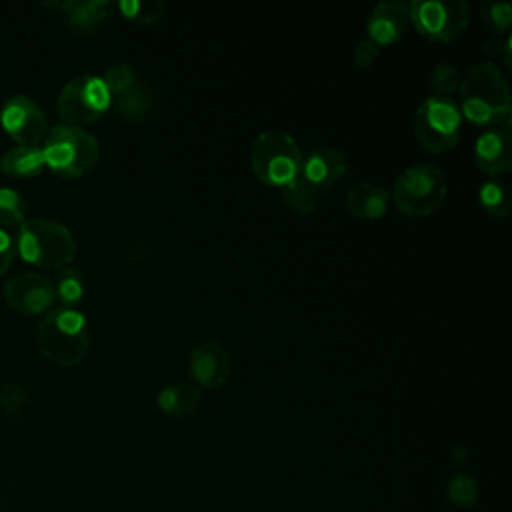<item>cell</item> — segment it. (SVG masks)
I'll return each mask as SVG.
<instances>
[{"mask_svg": "<svg viewBox=\"0 0 512 512\" xmlns=\"http://www.w3.org/2000/svg\"><path fill=\"white\" fill-rule=\"evenodd\" d=\"M482 18L492 32H506L512 22V6L504 0H488L482 4Z\"/></svg>", "mask_w": 512, "mask_h": 512, "instance_id": "obj_28", "label": "cell"}, {"mask_svg": "<svg viewBox=\"0 0 512 512\" xmlns=\"http://www.w3.org/2000/svg\"><path fill=\"white\" fill-rule=\"evenodd\" d=\"M40 148L46 166L68 178H78L90 172L100 156L98 140L84 128L70 124L50 128Z\"/></svg>", "mask_w": 512, "mask_h": 512, "instance_id": "obj_3", "label": "cell"}, {"mask_svg": "<svg viewBox=\"0 0 512 512\" xmlns=\"http://www.w3.org/2000/svg\"><path fill=\"white\" fill-rule=\"evenodd\" d=\"M474 162L486 176L494 178L512 168V130L510 124L484 128L474 144Z\"/></svg>", "mask_w": 512, "mask_h": 512, "instance_id": "obj_12", "label": "cell"}, {"mask_svg": "<svg viewBox=\"0 0 512 512\" xmlns=\"http://www.w3.org/2000/svg\"><path fill=\"white\" fill-rule=\"evenodd\" d=\"M156 402L164 414L172 418H184L194 414L200 406V390L196 384L190 382L168 384L158 392Z\"/></svg>", "mask_w": 512, "mask_h": 512, "instance_id": "obj_17", "label": "cell"}, {"mask_svg": "<svg viewBox=\"0 0 512 512\" xmlns=\"http://www.w3.org/2000/svg\"><path fill=\"white\" fill-rule=\"evenodd\" d=\"M378 54H380V46L374 44L370 38H366V40H360V42L356 44L352 56H354L356 66L366 68V66H370V64L378 58Z\"/></svg>", "mask_w": 512, "mask_h": 512, "instance_id": "obj_31", "label": "cell"}, {"mask_svg": "<svg viewBox=\"0 0 512 512\" xmlns=\"http://www.w3.org/2000/svg\"><path fill=\"white\" fill-rule=\"evenodd\" d=\"M458 84H460V74L456 66L446 62H440L434 66L430 74V88L434 90L436 96L450 98V94L458 90Z\"/></svg>", "mask_w": 512, "mask_h": 512, "instance_id": "obj_27", "label": "cell"}, {"mask_svg": "<svg viewBox=\"0 0 512 512\" xmlns=\"http://www.w3.org/2000/svg\"><path fill=\"white\" fill-rule=\"evenodd\" d=\"M24 212H26L24 198L14 188L0 186V224L2 226H22Z\"/></svg>", "mask_w": 512, "mask_h": 512, "instance_id": "obj_25", "label": "cell"}, {"mask_svg": "<svg viewBox=\"0 0 512 512\" xmlns=\"http://www.w3.org/2000/svg\"><path fill=\"white\" fill-rule=\"evenodd\" d=\"M190 374L192 380L206 388H218L226 384L230 376V354L228 350L214 342H202L190 352Z\"/></svg>", "mask_w": 512, "mask_h": 512, "instance_id": "obj_13", "label": "cell"}, {"mask_svg": "<svg viewBox=\"0 0 512 512\" xmlns=\"http://www.w3.org/2000/svg\"><path fill=\"white\" fill-rule=\"evenodd\" d=\"M38 346L48 360L60 366L78 364L88 352L84 314L72 306L48 312L38 324Z\"/></svg>", "mask_w": 512, "mask_h": 512, "instance_id": "obj_2", "label": "cell"}, {"mask_svg": "<svg viewBox=\"0 0 512 512\" xmlns=\"http://www.w3.org/2000/svg\"><path fill=\"white\" fill-rule=\"evenodd\" d=\"M388 200L390 194L386 188L372 182H362L346 192L344 204L346 210L356 218H378L386 212Z\"/></svg>", "mask_w": 512, "mask_h": 512, "instance_id": "obj_16", "label": "cell"}, {"mask_svg": "<svg viewBox=\"0 0 512 512\" xmlns=\"http://www.w3.org/2000/svg\"><path fill=\"white\" fill-rule=\"evenodd\" d=\"M46 166L44 162V154L40 146H24L18 144L10 150H6L0 158V168L4 174L8 176H36L38 172H42V168Z\"/></svg>", "mask_w": 512, "mask_h": 512, "instance_id": "obj_19", "label": "cell"}, {"mask_svg": "<svg viewBox=\"0 0 512 512\" xmlns=\"http://www.w3.org/2000/svg\"><path fill=\"white\" fill-rule=\"evenodd\" d=\"M112 104H114V108H116V112H118L120 116L134 120V118H142L146 112H150L152 100H150V96L146 94V90L138 84V86H134L132 90H128V92H124V94L112 98Z\"/></svg>", "mask_w": 512, "mask_h": 512, "instance_id": "obj_23", "label": "cell"}, {"mask_svg": "<svg viewBox=\"0 0 512 512\" xmlns=\"http://www.w3.org/2000/svg\"><path fill=\"white\" fill-rule=\"evenodd\" d=\"M408 24H410L408 2H400V0L380 2L372 8L366 22L368 38L378 46L392 44L404 36Z\"/></svg>", "mask_w": 512, "mask_h": 512, "instance_id": "obj_14", "label": "cell"}, {"mask_svg": "<svg viewBox=\"0 0 512 512\" xmlns=\"http://www.w3.org/2000/svg\"><path fill=\"white\" fill-rule=\"evenodd\" d=\"M346 172V158L336 148H316L304 160L300 174L318 190L334 184Z\"/></svg>", "mask_w": 512, "mask_h": 512, "instance_id": "obj_15", "label": "cell"}, {"mask_svg": "<svg viewBox=\"0 0 512 512\" xmlns=\"http://www.w3.org/2000/svg\"><path fill=\"white\" fill-rule=\"evenodd\" d=\"M56 294L64 302V306H72L82 296V276L74 268H62L58 282H56Z\"/></svg>", "mask_w": 512, "mask_h": 512, "instance_id": "obj_29", "label": "cell"}, {"mask_svg": "<svg viewBox=\"0 0 512 512\" xmlns=\"http://www.w3.org/2000/svg\"><path fill=\"white\" fill-rule=\"evenodd\" d=\"M16 250L30 264L66 268L74 258L76 242L64 224L48 218H34L20 226Z\"/></svg>", "mask_w": 512, "mask_h": 512, "instance_id": "obj_4", "label": "cell"}, {"mask_svg": "<svg viewBox=\"0 0 512 512\" xmlns=\"http://www.w3.org/2000/svg\"><path fill=\"white\" fill-rule=\"evenodd\" d=\"M464 116L484 128L512 124L510 86L494 62L474 64L458 84Z\"/></svg>", "mask_w": 512, "mask_h": 512, "instance_id": "obj_1", "label": "cell"}, {"mask_svg": "<svg viewBox=\"0 0 512 512\" xmlns=\"http://www.w3.org/2000/svg\"><path fill=\"white\" fill-rule=\"evenodd\" d=\"M68 18V22L78 30L98 28L110 14L112 4L106 0H68L56 4Z\"/></svg>", "mask_w": 512, "mask_h": 512, "instance_id": "obj_18", "label": "cell"}, {"mask_svg": "<svg viewBox=\"0 0 512 512\" xmlns=\"http://www.w3.org/2000/svg\"><path fill=\"white\" fill-rule=\"evenodd\" d=\"M320 192L316 186H312L302 174H298L292 182L282 186V198L284 202L298 214H308L316 208L320 200Z\"/></svg>", "mask_w": 512, "mask_h": 512, "instance_id": "obj_20", "label": "cell"}, {"mask_svg": "<svg viewBox=\"0 0 512 512\" xmlns=\"http://www.w3.org/2000/svg\"><path fill=\"white\" fill-rule=\"evenodd\" d=\"M8 304L26 314H38L52 306L56 298L54 284L38 272H18L4 284Z\"/></svg>", "mask_w": 512, "mask_h": 512, "instance_id": "obj_11", "label": "cell"}, {"mask_svg": "<svg viewBox=\"0 0 512 512\" xmlns=\"http://www.w3.org/2000/svg\"><path fill=\"white\" fill-rule=\"evenodd\" d=\"M110 106L112 98L104 80L92 74H82L68 80L56 98V112L64 124L70 126L96 122L108 112Z\"/></svg>", "mask_w": 512, "mask_h": 512, "instance_id": "obj_7", "label": "cell"}, {"mask_svg": "<svg viewBox=\"0 0 512 512\" xmlns=\"http://www.w3.org/2000/svg\"><path fill=\"white\" fill-rule=\"evenodd\" d=\"M28 402V392L18 382H6L0 386V406L6 414H18Z\"/></svg>", "mask_w": 512, "mask_h": 512, "instance_id": "obj_30", "label": "cell"}, {"mask_svg": "<svg viewBox=\"0 0 512 512\" xmlns=\"http://www.w3.org/2000/svg\"><path fill=\"white\" fill-rule=\"evenodd\" d=\"M102 80L110 92V98H116L128 90H132L134 86H138L136 70L126 62H116V64L108 66Z\"/></svg>", "mask_w": 512, "mask_h": 512, "instance_id": "obj_24", "label": "cell"}, {"mask_svg": "<svg viewBox=\"0 0 512 512\" xmlns=\"http://www.w3.org/2000/svg\"><path fill=\"white\" fill-rule=\"evenodd\" d=\"M0 122L4 130L24 146H38L48 132V122L42 108L32 98L22 94L4 100Z\"/></svg>", "mask_w": 512, "mask_h": 512, "instance_id": "obj_10", "label": "cell"}, {"mask_svg": "<svg viewBox=\"0 0 512 512\" xmlns=\"http://www.w3.org/2000/svg\"><path fill=\"white\" fill-rule=\"evenodd\" d=\"M446 198V176L434 164L406 168L392 186L396 208L408 216H428Z\"/></svg>", "mask_w": 512, "mask_h": 512, "instance_id": "obj_6", "label": "cell"}, {"mask_svg": "<svg viewBox=\"0 0 512 512\" xmlns=\"http://www.w3.org/2000/svg\"><path fill=\"white\" fill-rule=\"evenodd\" d=\"M0 512H8V510H6V506H4L2 502H0Z\"/></svg>", "mask_w": 512, "mask_h": 512, "instance_id": "obj_33", "label": "cell"}, {"mask_svg": "<svg viewBox=\"0 0 512 512\" xmlns=\"http://www.w3.org/2000/svg\"><path fill=\"white\" fill-rule=\"evenodd\" d=\"M408 14L422 36L432 42H450L468 26L470 6L464 0H412Z\"/></svg>", "mask_w": 512, "mask_h": 512, "instance_id": "obj_9", "label": "cell"}, {"mask_svg": "<svg viewBox=\"0 0 512 512\" xmlns=\"http://www.w3.org/2000/svg\"><path fill=\"white\" fill-rule=\"evenodd\" d=\"M480 494V486L474 476L466 472H456L446 482V498L458 508H470Z\"/></svg>", "mask_w": 512, "mask_h": 512, "instance_id": "obj_21", "label": "cell"}, {"mask_svg": "<svg viewBox=\"0 0 512 512\" xmlns=\"http://www.w3.org/2000/svg\"><path fill=\"white\" fill-rule=\"evenodd\" d=\"M118 6L126 18L140 24H152L164 14V2L160 0H122Z\"/></svg>", "mask_w": 512, "mask_h": 512, "instance_id": "obj_26", "label": "cell"}, {"mask_svg": "<svg viewBox=\"0 0 512 512\" xmlns=\"http://www.w3.org/2000/svg\"><path fill=\"white\" fill-rule=\"evenodd\" d=\"M302 160L298 142L280 130H266L258 134L250 152L254 174L262 182L280 188L300 174Z\"/></svg>", "mask_w": 512, "mask_h": 512, "instance_id": "obj_5", "label": "cell"}, {"mask_svg": "<svg viewBox=\"0 0 512 512\" xmlns=\"http://www.w3.org/2000/svg\"><path fill=\"white\" fill-rule=\"evenodd\" d=\"M14 252H16V240H12V236L0 228V276L12 264Z\"/></svg>", "mask_w": 512, "mask_h": 512, "instance_id": "obj_32", "label": "cell"}, {"mask_svg": "<svg viewBox=\"0 0 512 512\" xmlns=\"http://www.w3.org/2000/svg\"><path fill=\"white\" fill-rule=\"evenodd\" d=\"M478 200L492 216H506L510 212V192L500 180H486L478 190Z\"/></svg>", "mask_w": 512, "mask_h": 512, "instance_id": "obj_22", "label": "cell"}, {"mask_svg": "<svg viewBox=\"0 0 512 512\" xmlns=\"http://www.w3.org/2000/svg\"><path fill=\"white\" fill-rule=\"evenodd\" d=\"M462 112L452 98L428 96L416 110L414 134L430 152H444L460 138Z\"/></svg>", "mask_w": 512, "mask_h": 512, "instance_id": "obj_8", "label": "cell"}]
</instances>
